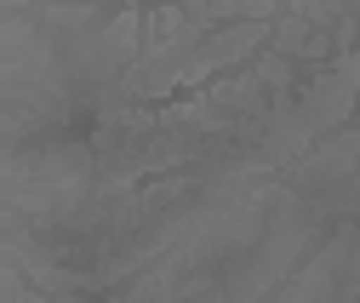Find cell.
<instances>
[{"mask_svg": "<svg viewBox=\"0 0 360 303\" xmlns=\"http://www.w3.org/2000/svg\"><path fill=\"white\" fill-rule=\"evenodd\" d=\"M354 160H360V132H343V138H332L326 149H314L309 160H297V166H292V183H297V189L343 183L349 172H354Z\"/></svg>", "mask_w": 360, "mask_h": 303, "instance_id": "obj_1", "label": "cell"}]
</instances>
